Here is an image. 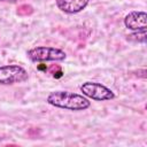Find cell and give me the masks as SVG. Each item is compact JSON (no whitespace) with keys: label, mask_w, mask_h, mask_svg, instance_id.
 Returning a JSON list of instances; mask_svg holds the SVG:
<instances>
[{"label":"cell","mask_w":147,"mask_h":147,"mask_svg":"<svg viewBox=\"0 0 147 147\" xmlns=\"http://www.w3.org/2000/svg\"><path fill=\"white\" fill-rule=\"evenodd\" d=\"M46 101L53 107L65 109V110H72V111L85 110L91 106V102L86 96L77 93H72L69 91L52 92L48 94Z\"/></svg>","instance_id":"obj_1"},{"label":"cell","mask_w":147,"mask_h":147,"mask_svg":"<svg viewBox=\"0 0 147 147\" xmlns=\"http://www.w3.org/2000/svg\"><path fill=\"white\" fill-rule=\"evenodd\" d=\"M28 57L32 62H44V61H63L67 57L64 51L49 46H37L26 52Z\"/></svg>","instance_id":"obj_2"},{"label":"cell","mask_w":147,"mask_h":147,"mask_svg":"<svg viewBox=\"0 0 147 147\" xmlns=\"http://www.w3.org/2000/svg\"><path fill=\"white\" fill-rule=\"evenodd\" d=\"M80 91L84 96L95 101H108L115 99V93L100 83L86 82L80 86Z\"/></svg>","instance_id":"obj_3"},{"label":"cell","mask_w":147,"mask_h":147,"mask_svg":"<svg viewBox=\"0 0 147 147\" xmlns=\"http://www.w3.org/2000/svg\"><path fill=\"white\" fill-rule=\"evenodd\" d=\"M29 75L24 68L17 64H8L0 67V84L11 85L28 80Z\"/></svg>","instance_id":"obj_4"},{"label":"cell","mask_w":147,"mask_h":147,"mask_svg":"<svg viewBox=\"0 0 147 147\" xmlns=\"http://www.w3.org/2000/svg\"><path fill=\"white\" fill-rule=\"evenodd\" d=\"M124 25L127 29L132 30V31L146 29V26H147V14L145 11H138V10L131 11L125 16Z\"/></svg>","instance_id":"obj_5"},{"label":"cell","mask_w":147,"mask_h":147,"mask_svg":"<svg viewBox=\"0 0 147 147\" xmlns=\"http://www.w3.org/2000/svg\"><path fill=\"white\" fill-rule=\"evenodd\" d=\"M57 8L67 14H77L86 8L90 0H55Z\"/></svg>","instance_id":"obj_6"},{"label":"cell","mask_w":147,"mask_h":147,"mask_svg":"<svg viewBox=\"0 0 147 147\" xmlns=\"http://www.w3.org/2000/svg\"><path fill=\"white\" fill-rule=\"evenodd\" d=\"M130 37H136L134 39L138 40V42H145L146 41V29L137 30L136 33H132Z\"/></svg>","instance_id":"obj_7"},{"label":"cell","mask_w":147,"mask_h":147,"mask_svg":"<svg viewBox=\"0 0 147 147\" xmlns=\"http://www.w3.org/2000/svg\"><path fill=\"white\" fill-rule=\"evenodd\" d=\"M0 1H2V2H16L17 0H0Z\"/></svg>","instance_id":"obj_8"}]
</instances>
